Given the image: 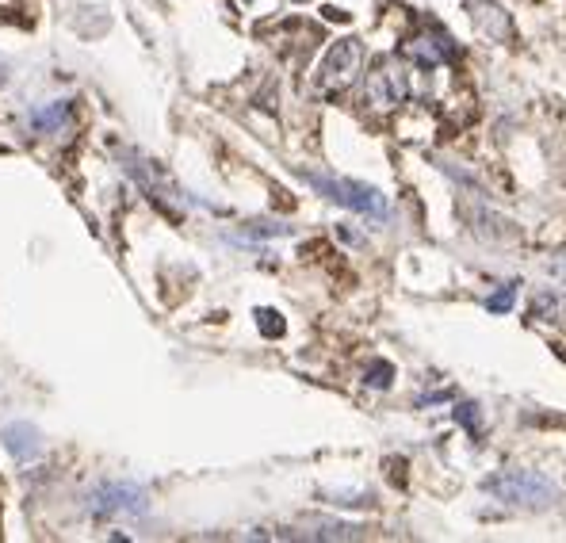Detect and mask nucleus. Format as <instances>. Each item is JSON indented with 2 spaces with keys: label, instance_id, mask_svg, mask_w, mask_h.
<instances>
[{
  "label": "nucleus",
  "instance_id": "f257e3e1",
  "mask_svg": "<svg viewBox=\"0 0 566 543\" xmlns=\"http://www.w3.org/2000/svg\"><path fill=\"white\" fill-rule=\"evenodd\" d=\"M303 176L310 188H318L322 196H329L333 203H341V207H352V211L371 215V218L387 215V199H383V192H375V188H368V184L341 180V176H318V173H303Z\"/></svg>",
  "mask_w": 566,
  "mask_h": 543
},
{
  "label": "nucleus",
  "instance_id": "f03ea898",
  "mask_svg": "<svg viewBox=\"0 0 566 543\" xmlns=\"http://www.w3.org/2000/svg\"><path fill=\"white\" fill-rule=\"evenodd\" d=\"M486 490L498 494L501 501H517V505H551L555 501V486L544 475H532V471H513V475L490 478Z\"/></svg>",
  "mask_w": 566,
  "mask_h": 543
},
{
  "label": "nucleus",
  "instance_id": "7ed1b4c3",
  "mask_svg": "<svg viewBox=\"0 0 566 543\" xmlns=\"http://www.w3.org/2000/svg\"><path fill=\"white\" fill-rule=\"evenodd\" d=\"M360 58H364V46L356 43V39L333 43L326 54V62H322V69H318V85L322 88L349 85L352 77H356V69H360Z\"/></svg>",
  "mask_w": 566,
  "mask_h": 543
},
{
  "label": "nucleus",
  "instance_id": "20e7f679",
  "mask_svg": "<svg viewBox=\"0 0 566 543\" xmlns=\"http://www.w3.org/2000/svg\"><path fill=\"white\" fill-rule=\"evenodd\" d=\"M406 88H410V81H406V73H402V66H398L394 58H379V62H375V69H371V77H368L371 104L394 108V104L406 100Z\"/></svg>",
  "mask_w": 566,
  "mask_h": 543
},
{
  "label": "nucleus",
  "instance_id": "39448f33",
  "mask_svg": "<svg viewBox=\"0 0 566 543\" xmlns=\"http://www.w3.org/2000/svg\"><path fill=\"white\" fill-rule=\"evenodd\" d=\"M406 54L414 58V66L433 69V66H440L444 58H452L456 46H452V39H448L444 31H425V35H417V39L406 43Z\"/></svg>",
  "mask_w": 566,
  "mask_h": 543
},
{
  "label": "nucleus",
  "instance_id": "423d86ee",
  "mask_svg": "<svg viewBox=\"0 0 566 543\" xmlns=\"http://www.w3.org/2000/svg\"><path fill=\"white\" fill-rule=\"evenodd\" d=\"M96 513H142L146 509V494L134 490V486H104L96 498H92Z\"/></svg>",
  "mask_w": 566,
  "mask_h": 543
},
{
  "label": "nucleus",
  "instance_id": "0eeeda50",
  "mask_svg": "<svg viewBox=\"0 0 566 543\" xmlns=\"http://www.w3.org/2000/svg\"><path fill=\"white\" fill-rule=\"evenodd\" d=\"M391 375H394L391 364H371L368 383H371V387H391Z\"/></svg>",
  "mask_w": 566,
  "mask_h": 543
},
{
  "label": "nucleus",
  "instance_id": "6e6552de",
  "mask_svg": "<svg viewBox=\"0 0 566 543\" xmlns=\"http://www.w3.org/2000/svg\"><path fill=\"white\" fill-rule=\"evenodd\" d=\"M257 318H261V326H264V333H268V337H280V333H283V322H280V314H276V310H261Z\"/></svg>",
  "mask_w": 566,
  "mask_h": 543
},
{
  "label": "nucleus",
  "instance_id": "1a4fd4ad",
  "mask_svg": "<svg viewBox=\"0 0 566 543\" xmlns=\"http://www.w3.org/2000/svg\"><path fill=\"white\" fill-rule=\"evenodd\" d=\"M509 306H513V287H505L490 299V310H509Z\"/></svg>",
  "mask_w": 566,
  "mask_h": 543
}]
</instances>
